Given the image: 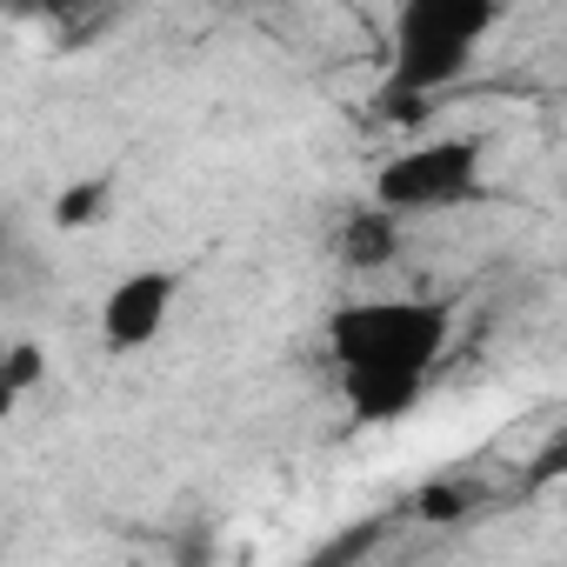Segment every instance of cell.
<instances>
[{
	"label": "cell",
	"mask_w": 567,
	"mask_h": 567,
	"mask_svg": "<svg viewBox=\"0 0 567 567\" xmlns=\"http://www.w3.org/2000/svg\"><path fill=\"white\" fill-rule=\"evenodd\" d=\"M454 301H421V295H361L341 301L321 321V354L334 368V388L354 421L394 427L421 408L427 381L454 354Z\"/></svg>",
	"instance_id": "6da1fadb"
},
{
	"label": "cell",
	"mask_w": 567,
	"mask_h": 567,
	"mask_svg": "<svg viewBox=\"0 0 567 567\" xmlns=\"http://www.w3.org/2000/svg\"><path fill=\"white\" fill-rule=\"evenodd\" d=\"M507 21V0H394L381 114L414 127L441 94H454Z\"/></svg>",
	"instance_id": "7a4b0ae2"
},
{
	"label": "cell",
	"mask_w": 567,
	"mask_h": 567,
	"mask_svg": "<svg viewBox=\"0 0 567 567\" xmlns=\"http://www.w3.org/2000/svg\"><path fill=\"white\" fill-rule=\"evenodd\" d=\"M368 200L408 227L461 214V207L487 200V141L481 134H414L374 167Z\"/></svg>",
	"instance_id": "3957f363"
},
{
	"label": "cell",
	"mask_w": 567,
	"mask_h": 567,
	"mask_svg": "<svg viewBox=\"0 0 567 567\" xmlns=\"http://www.w3.org/2000/svg\"><path fill=\"white\" fill-rule=\"evenodd\" d=\"M181 288L187 274L181 267H127L121 280H107L101 295V315H94V334L107 354H147L167 328H174V308H181Z\"/></svg>",
	"instance_id": "277c9868"
},
{
	"label": "cell",
	"mask_w": 567,
	"mask_h": 567,
	"mask_svg": "<svg viewBox=\"0 0 567 567\" xmlns=\"http://www.w3.org/2000/svg\"><path fill=\"white\" fill-rule=\"evenodd\" d=\"M401 227H408V220H394L388 207L361 200V207L334 227V260H341L348 274H381V267L401 260Z\"/></svg>",
	"instance_id": "5b68a950"
},
{
	"label": "cell",
	"mask_w": 567,
	"mask_h": 567,
	"mask_svg": "<svg viewBox=\"0 0 567 567\" xmlns=\"http://www.w3.org/2000/svg\"><path fill=\"white\" fill-rule=\"evenodd\" d=\"M114 207V174H94V181H74L61 200H54V220L61 227H87V220H101Z\"/></svg>",
	"instance_id": "8992f818"
},
{
	"label": "cell",
	"mask_w": 567,
	"mask_h": 567,
	"mask_svg": "<svg viewBox=\"0 0 567 567\" xmlns=\"http://www.w3.org/2000/svg\"><path fill=\"white\" fill-rule=\"evenodd\" d=\"M34 381H41V348H34V341H21V348L8 354V374H0V401L14 408V401L34 388Z\"/></svg>",
	"instance_id": "52a82bcc"
},
{
	"label": "cell",
	"mask_w": 567,
	"mask_h": 567,
	"mask_svg": "<svg viewBox=\"0 0 567 567\" xmlns=\"http://www.w3.org/2000/svg\"><path fill=\"white\" fill-rule=\"evenodd\" d=\"M560 474H567V427H560V434H554L534 461H527V487H554Z\"/></svg>",
	"instance_id": "ba28073f"
}]
</instances>
